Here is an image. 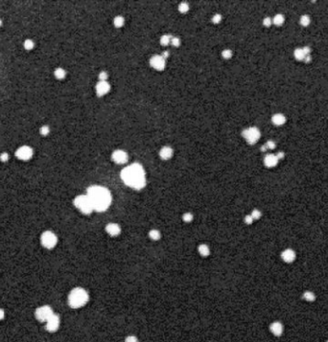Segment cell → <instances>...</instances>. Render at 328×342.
Segmentation results:
<instances>
[{"instance_id": "7dc6e473", "label": "cell", "mask_w": 328, "mask_h": 342, "mask_svg": "<svg viewBox=\"0 0 328 342\" xmlns=\"http://www.w3.org/2000/svg\"><path fill=\"white\" fill-rule=\"evenodd\" d=\"M326 342H328V340H327V341H326Z\"/></svg>"}, {"instance_id": "b9f144b4", "label": "cell", "mask_w": 328, "mask_h": 342, "mask_svg": "<svg viewBox=\"0 0 328 342\" xmlns=\"http://www.w3.org/2000/svg\"><path fill=\"white\" fill-rule=\"evenodd\" d=\"M302 50H303V52H304V54L307 56V55H310L311 54V49H310V47L309 46H305V47H303L302 48Z\"/></svg>"}, {"instance_id": "f1b7e54d", "label": "cell", "mask_w": 328, "mask_h": 342, "mask_svg": "<svg viewBox=\"0 0 328 342\" xmlns=\"http://www.w3.org/2000/svg\"><path fill=\"white\" fill-rule=\"evenodd\" d=\"M24 47H25V49H27V50L33 49V47H34V41H31V39H27V41H25V42H24Z\"/></svg>"}, {"instance_id": "ffe728a7", "label": "cell", "mask_w": 328, "mask_h": 342, "mask_svg": "<svg viewBox=\"0 0 328 342\" xmlns=\"http://www.w3.org/2000/svg\"><path fill=\"white\" fill-rule=\"evenodd\" d=\"M284 20H285L284 15L281 14H276L275 17H274L273 23H274L275 25H276V26H280V25H282L283 23H284Z\"/></svg>"}, {"instance_id": "cb8c5ba5", "label": "cell", "mask_w": 328, "mask_h": 342, "mask_svg": "<svg viewBox=\"0 0 328 342\" xmlns=\"http://www.w3.org/2000/svg\"><path fill=\"white\" fill-rule=\"evenodd\" d=\"M199 252L201 253L202 256H207L209 254V248L207 247V245L202 244V245H200V247H199Z\"/></svg>"}, {"instance_id": "9c48e42d", "label": "cell", "mask_w": 328, "mask_h": 342, "mask_svg": "<svg viewBox=\"0 0 328 342\" xmlns=\"http://www.w3.org/2000/svg\"><path fill=\"white\" fill-rule=\"evenodd\" d=\"M59 326H60V318L55 313L46 321V329L47 331H49L51 332L57 331L59 329Z\"/></svg>"}, {"instance_id": "44dd1931", "label": "cell", "mask_w": 328, "mask_h": 342, "mask_svg": "<svg viewBox=\"0 0 328 342\" xmlns=\"http://www.w3.org/2000/svg\"><path fill=\"white\" fill-rule=\"evenodd\" d=\"M311 22V19H310V17L307 14H303L302 17H300L299 19V23L300 25H302L303 27H307Z\"/></svg>"}, {"instance_id": "5bb4252c", "label": "cell", "mask_w": 328, "mask_h": 342, "mask_svg": "<svg viewBox=\"0 0 328 342\" xmlns=\"http://www.w3.org/2000/svg\"><path fill=\"white\" fill-rule=\"evenodd\" d=\"M270 330L275 336H281L283 332V325L280 322H277V321L274 322L273 324H271Z\"/></svg>"}, {"instance_id": "74e56055", "label": "cell", "mask_w": 328, "mask_h": 342, "mask_svg": "<svg viewBox=\"0 0 328 342\" xmlns=\"http://www.w3.org/2000/svg\"><path fill=\"white\" fill-rule=\"evenodd\" d=\"M125 342H138V340H137V338L135 337V336H128V337L126 338Z\"/></svg>"}, {"instance_id": "d6a6232c", "label": "cell", "mask_w": 328, "mask_h": 342, "mask_svg": "<svg viewBox=\"0 0 328 342\" xmlns=\"http://www.w3.org/2000/svg\"><path fill=\"white\" fill-rule=\"evenodd\" d=\"M192 220H193V215H192L191 213H186V214L183 215V220H184V221L189 222Z\"/></svg>"}, {"instance_id": "4dcf8cb0", "label": "cell", "mask_w": 328, "mask_h": 342, "mask_svg": "<svg viewBox=\"0 0 328 342\" xmlns=\"http://www.w3.org/2000/svg\"><path fill=\"white\" fill-rule=\"evenodd\" d=\"M173 46H175V47H178V46H180V39L179 38V37H172L171 38V42H170Z\"/></svg>"}, {"instance_id": "ee69618b", "label": "cell", "mask_w": 328, "mask_h": 342, "mask_svg": "<svg viewBox=\"0 0 328 342\" xmlns=\"http://www.w3.org/2000/svg\"><path fill=\"white\" fill-rule=\"evenodd\" d=\"M4 316H5V313H4V311L2 309H0V320H2L3 318H4Z\"/></svg>"}, {"instance_id": "f35d334b", "label": "cell", "mask_w": 328, "mask_h": 342, "mask_svg": "<svg viewBox=\"0 0 328 342\" xmlns=\"http://www.w3.org/2000/svg\"><path fill=\"white\" fill-rule=\"evenodd\" d=\"M99 78L101 80V82H106V80L108 79V74L106 72H101L99 75Z\"/></svg>"}, {"instance_id": "836d02e7", "label": "cell", "mask_w": 328, "mask_h": 342, "mask_svg": "<svg viewBox=\"0 0 328 342\" xmlns=\"http://www.w3.org/2000/svg\"><path fill=\"white\" fill-rule=\"evenodd\" d=\"M265 146H266L267 150H268V149H269V150H274V149L275 148L276 145H275V143L274 141H271V140H270V141H268V142L266 143V145H265Z\"/></svg>"}, {"instance_id": "277c9868", "label": "cell", "mask_w": 328, "mask_h": 342, "mask_svg": "<svg viewBox=\"0 0 328 342\" xmlns=\"http://www.w3.org/2000/svg\"><path fill=\"white\" fill-rule=\"evenodd\" d=\"M74 204L77 208H79L84 214H90L93 211L91 202L87 196H79L75 198Z\"/></svg>"}, {"instance_id": "7c38bea8", "label": "cell", "mask_w": 328, "mask_h": 342, "mask_svg": "<svg viewBox=\"0 0 328 342\" xmlns=\"http://www.w3.org/2000/svg\"><path fill=\"white\" fill-rule=\"evenodd\" d=\"M110 89V86L107 82H99L96 85V93L98 96H103L107 94Z\"/></svg>"}, {"instance_id": "d6986e66", "label": "cell", "mask_w": 328, "mask_h": 342, "mask_svg": "<svg viewBox=\"0 0 328 342\" xmlns=\"http://www.w3.org/2000/svg\"><path fill=\"white\" fill-rule=\"evenodd\" d=\"M294 56L295 60H304V59L306 57V55L304 54V52H303L302 48L295 49L294 52Z\"/></svg>"}, {"instance_id": "d4e9b609", "label": "cell", "mask_w": 328, "mask_h": 342, "mask_svg": "<svg viewBox=\"0 0 328 342\" xmlns=\"http://www.w3.org/2000/svg\"><path fill=\"white\" fill-rule=\"evenodd\" d=\"M171 37L169 36V35H163L162 37H161V38H160V43H161V45H164V46H166V45H168L169 44L170 42H171Z\"/></svg>"}, {"instance_id": "d590c367", "label": "cell", "mask_w": 328, "mask_h": 342, "mask_svg": "<svg viewBox=\"0 0 328 342\" xmlns=\"http://www.w3.org/2000/svg\"><path fill=\"white\" fill-rule=\"evenodd\" d=\"M271 23H273V20H271L270 17H266V18H264V20H263V24H264V26H266V27H270L271 25Z\"/></svg>"}, {"instance_id": "7bdbcfd3", "label": "cell", "mask_w": 328, "mask_h": 342, "mask_svg": "<svg viewBox=\"0 0 328 342\" xmlns=\"http://www.w3.org/2000/svg\"><path fill=\"white\" fill-rule=\"evenodd\" d=\"M275 156L277 157V159H278V160H280V159H283V158H284L285 154H284V153H282V152H279V153H277V154H276V155H275Z\"/></svg>"}, {"instance_id": "7402d4cb", "label": "cell", "mask_w": 328, "mask_h": 342, "mask_svg": "<svg viewBox=\"0 0 328 342\" xmlns=\"http://www.w3.org/2000/svg\"><path fill=\"white\" fill-rule=\"evenodd\" d=\"M55 77L57 78V79H59V80H61V79H63L65 77V75H66V73H65V71L63 70L62 68H57L55 70Z\"/></svg>"}, {"instance_id": "2e32d148", "label": "cell", "mask_w": 328, "mask_h": 342, "mask_svg": "<svg viewBox=\"0 0 328 342\" xmlns=\"http://www.w3.org/2000/svg\"><path fill=\"white\" fill-rule=\"evenodd\" d=\"M106 230L110 236H117L120 234V231H121V230H120V226L115 223L108 224L106 227Z\"/></svg>"}, {"instance_id": "9a60e30c", "label": "cell", "mask_w": 328, "mask_h": 342, "mask_svg": "<svg viewBox=\"0 0 328 342\" xmlns=\"http://www.w3.org/2000/svg\"><path fill=\"white\" fill-rule=\"evenodd\" d=\"M264 163L268 167V168H273V167L276 166L278 163V159L275 154H268L265 159H264Z\"/></svg>"}, {"instance_id": "7a4b0ae2", "label": "cell", "mask_w": 328, "mask_h": 342, "mask_svg": "<svg viewBox=\"0 0 328 342\" xmlns=\"http://www.w3.org/2000/svg\"><path fill=\"white\" fill-rule=\"evenodd\" d=\"M121 177L127 185L134 189L139 190L146 185L145 174L139 164H132L125 168L121 173Z\"/></svg>"}, {"instance_id": "bcb514c9", "label": "cell", "mask_w": 328, "mask_h": 342, "mask_svg": "<svg viewBox=\"0 0 328 342\" xmlns=\"http://www.w3.org/2000/svg\"><path fill=\"white\" fill-rule=\"evenodd\" d=\"M0 25H1V20H0Z\"/></svg>"}, {"instance_id": "484cf974", "label": "cell", "mask_w": 328, "mask_h": 342, "mask_svg": "<svg viewBox=\"0 0 328 342\" xmlns=\"http://www.w3.org/2000/svg\"><path fill=\"white\" fill-rule=\"evenodd\" d=\"M124 22H125V20H124V18L122 17H116L114 18V25L117 28L122 27L124 25Z\"/></svg>"}, {"instance_id": "8992f818", "label": "cell", "mask_w": 328, "mask_h": 342, "mask_svg": "<svg viewBox=\"0 0 328 342\" xmlns=\"http://www.w3.org/2000/svg\"><path fill=\"white\" fill-rule=\"evenodd\" d=\"M41 240L42 245L45 248H48V249L53 248L54 246L57 244V242H58L57 237H56V235L51 231H45L41 235Z\"/></svg>"}, {"instance_id": "83f0119b", "label": "cell", "mask_w": 328, "mask_h": 342, "mask_svg": "<svg viewBox=\"0 0 328 342\" xmlns=\"http://www.w3.org/2000/svg\"><path fill=\"white\" fill-rule=\"evenodd\" d=\"M188 10H189V6H188L187 3H181V4H180V6H179V11H180V13L185 14V13L188 12Z\"/></svg>"}, {"instance_id": "ac0fdd59", "label": "cell", "mask_w": 328, "mask_h": 342, "mask_svg": "<svg viewBox=\"0 0 328 342\" xmlns=\"http://www.w3.org/2000/svg\"><path fill=\"white\" fill-rule=\"evenodd\" d=\"M159 155L162 159H169L172 155H173V150L170 148V147H164L160 150V153H159Z\"/></svg>"}, {"instance_id": "e575fe53", "label": "cell", "mask_w": 328, "mask_h": 342, "mask_svg": "<svg viewBox=\"0 0 328 342\" xmlns=\"http://www.w3.org/2000/svg\"><path fill=\"white\" fill-rule=\"evenodd\" d=\"M221 20H222V15L219 14H216L214 15V17H212V21H213L214 23H220Z\"/></svg>"}, {"instance_id": "52a82bcc", "label": "cell", "mask_w": 328, "mask_h": 342, "mask_svg": "<svg viewBox=\"0 0 328 342\" xmlns=\"http://www.w3.org/2000/svg\"><path fill=\"white\" fill-rule=\"evenodd\" d=\"M53 314L54 313L49 306H42L41 308L37 309V311H36L37 319L41 322H46Z\"/></svg>"}, {"instance_id": "ba28073f", "label": "cell", "mask_w": 328, "mask_h": 342, "mask_svg": "<svg viewBox=\"0 0 328 342\" xmlns=\"http://www.w3.org/2000/svg\"><path fill=\"white\" fill-rule=\"evenodd\" d=\"M15 155L20 160H28L33 155V150L28 146H23L17 150Z\"/></svg>"}, {"instance_id": "1f68e13d", "label": "cell", "mask_w": 328, "mask_h": 342, "mask_svg": "<svg viewBox=\"0 0 328 342\" xmlns=\"http://www.w3.org/2000/svg\"><path fill=\"white\" fill-rule=\"evenodd\" d=\"M251 216L252 217L253 220H258L261 217V212L259 210H253Z\"/></svg>"}, {"instance_id": "5b68a950", "label": "cell", "mask_w": 328, "mask_h": 342, "mask_svg": "<svg viewBox=\"0 0 328 342\" xmlns=\"http://www.w3.org/2000/svg\"><path fill=\"white\" fill-rule=\"evenodd\" d=\"M243 137H245L247 141V143L251 145H253L257 142V140L260 138V131L257 128H250L243 130L242 132Z\"/></svg>"}, {"instance_id": "6da1fadb", "label": "cell", "mask_w": 328, "mask_h": 342, "mask_svg": "<svg viewBox=\"0 0 328 342\" xmlns=\"http://www.w3.org/2000/svg\"><path fill=\"white\" fill-rule=\"evenodd\" d=\"M87 197L89 198L93 210L103 212L109 208L111 202V196L109 190L101 186H91L87 190Z\"/></svg>"}, {"instance_id": "f6af8a7d", "label": "cell", "mask_w": 328, "mask_h": 342, "mask_svg": "<svg viewBox=\"0 0 328 342\" xmlns=\"http://www.w3.org/2000/svg\"><path fill=\"white\" fill-rule=\"evenodd\" d=\"M311 60H312V58H311V56H310V55H307L306 57H305V59H304L305 62H310Z\"/></svg>"}, {"instance_id": "603a6c76", "label": "cell", "mask_w": 328, "mask_h": 342, "mask_svg": "<svg viewBox=\"0 0 328 342\" xmlns=\"http://www.w3.org/2000/svg\"><path fill=\"white\" fill-rule=\"evenodd\" d=\"M303 298H304L306 301L313 302V301H315L316 296L312 291H306V292H304V294H303Z\"/></svg>"}, {"instance_id": "8fae6325", "label": "cell", "mask_w": 328, "mask_h": 342, "mask_svg": "<svg viewBox=\"0 0 328 342\" xmlns=\"http://www.w3.org/2000/svg\"><path fill=\"white\" fill-rule=\"evenodd\" d=\"M113 159L117 164H124L128 160V154L125 152H123V150H118L113 154Z\"/></svg>"}, {"instance_id": "4fadbf2b", "label": "cell", "mask_w": 328, "mask_h": 342, "mask_svg": "<svg viewBox=\"0 0 328 342\" xmlns=\"http://www.w3.org/2000/svg\"><path fill=\"white\" fill-rule=\"evenodd\" d=\"M281 258L286 263H293L295 260V252L293 249H286L282 252Z\"/></svg>"}, {"instance_id": "f546056e", "label": "cell", "mask_w": 328, "mask_h": 342, "mask_svg": "<svg viewBox=\"0 0 328 342\" xmlns=\"http://www.w3.org/2000/svg\"><path fill=\"white\" fill-rule=\"evenodd\" d=\"M222 56H223V59L228 60V59L231 58V56H232V52H231L230 50H228V49L223 50V53H222Z\"/></svg>"}, {"instance_id": "3957f363", "label": "cell", "mask_w": 328, "mask_h": 342, "mask_svg": "<svg viewBox=\"0 0 328 342\" xmlns=\"http://www.w3.org/2000/svg\"><path fill=\"white\" fill-rule=\"evenodd\" d=\"M87 301H89V294L81 288L74 289L68 296V304L74 309L85 306Z\"/></svg>"}, {"instance_id": "e0dca14e", "label": "cell", "mask_w": 328, "mask_h": 342, "mask_svg": "<svg viewBox=\"0 0 328 342\" xmlns=\"http://www.w3.org/2000/svg\"><path fill=\"white\" fill-rule=\"evenodd\" d=\"M271 122L275 126H281L286 122V117L281 113H276L271 117Z\"/></svg>"}, {"instance_id": "60d3db41", "label": "cell", "mask_w": 328, "mask_h": 342, "mask_svg": "<svg viewBox=\"0 0 328 342\" xmlns=\"http://www.w3.org/2000/svg\"><path fill=\"white\" fill-rule=\"evenodd\" d=\"M245 221L247 222V224H251V223H252L253 219H252V217L250 215V216H247V217L245 218Z\"/></svg>"}, {"instance_id": "4316f807", "label": "cell", "mask_w": 328, "mask_h": 342, "mask_svg": "<svg viewBox=\"0 0 328 342\" xmlns=\"http://www.w3.org/2000/svg\"><path fill=\"white\" fill-rule=\"evenodd\" d=\"M149 236L153 239V240H158L160 238V233H159L157 230H152L149 233Z\"/></svg>"}, {"instance_id": "30bf717a", "label": "cell", "mask_w": 328, "mask_h": 342, "mask_svg": "<svg viewBox=\"0 0 328 342\" xmlns=\"http://www.w3.org/2000/svg\"><path fill=\"white\" fill-rule=\"evenodd\" d=\"M150 64L156 70H163L165 68V60L161 56H154L150 60Z\"/></svg>"}, {"instance_id": "8d00e7d4", "label": "cell", "mask_w": 328, "mask_h": 342, "mask_svg": "<svg viewBox=\"0 0 328 342\" xmlns=\"http://www.w3.org/2000/svg\"><path fill=\"white\" fill-rule=\"evenodd\" d=\"M49 131H50V130H49V128H48L47 126H43L42 128L41 129V133L42 134V135H47L48 133H49Z\"/></svg>"}, {"instance_id": "ab89813d", "label": "cell", "mask_w": 328, "mask_h": 342, "mask_svg": "<svg viewBox=\"0 0 328 342\" xmlns=\"http://www.w3.org/2000/svg\"><path fill=\"white\" fill-rule=\"evenodd\" d=\"M0 159H1L2 161H7L8 159H9V155H8L7 153H3L1 155H0Z\"/></svg>"}]
</instances>
